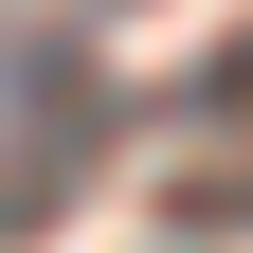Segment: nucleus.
Masks as SVG:
<instances>
[{"instance_id": "1", "label": "nucleus", "mask_w": 253, "mask_h": 253, "mask_svg": "<svg viewBox=\"0 0 253 253\" xmlns=\"http://www.w3.org/2000/svg\"><path fill=\"white\" fill-rule=\"evenodd\" d=\"M199 109H253V54H235V73H199Z\"/></svg>"}]
</instances>
